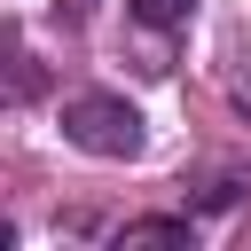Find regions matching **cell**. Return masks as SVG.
Returning <instances> with one entry per match:
<instances>
[{"label":"cell","mask_w":251,"mask_h":251,"mask_svg":"<svg viewBox=\"0 0 251 251\" xmlns=\"http://www.w3.org/2000/svg\"><path fill=\"white\" fill-rule=\"evenodd\" d=\"M63 141L86 149V157H141V110L118 102V94H71L63 102Z\"/></svg>","instance_id":"6da1fadb"},{"label":"cell","mask_w":251,"mask_h":251,"mask_svg":"<svg viewBox=\"0 0 251 251\" xmlns=\"http://www.w3.org/2000/svg\"><path fill=\"white\" fill-rule=\"evenodd\" d=\"M118 243H196V227L188 220H126Z\"/></svg>","instance_id":"7a4b0ae2"},{"label":"cell","mask_w":251,"mask_h":251,"mask_svg":"<svg viewBox=\"0 0 251 251\" xmlns=\"http://www.w3.org/2000/svg\"><path fill=\"white\" fill-rule=\"evenodd\" d=\"M133 8V24H149V31H180L188 16H196V0H126Z\"/></svg>","instance_id":"3957f363"},{"label":"cell","mask_w":251,"mask_h":251,"mask_svg":"<svg viewBox=\"0 0 251 251\" xmlns=\"http://www.w3.org/2000/svg\"><path fill=\"white\" fill-rule=\"evenodd\" d=\"M55 16H63V24H86V16H94V0H55Z\"/></svg>","instance_id":"277c9868"}]
</instances>
